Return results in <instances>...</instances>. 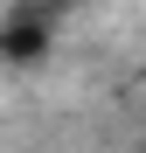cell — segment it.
<instances>
[{
	"label": "cell",
	"mask_w": 146,
	"mask_h": 153,
	"mask_svg": "<svg viewBox=\"0 0 146 153\" xmlns=\"http://www.w3.org/2000/svg\"><path fill=\"white\" fill-rule=\"evenodd\" d=\"M49 49H56V28H49L42 14H14V21H0V63H14V70H35Z\"/></svg>",
	"instance_id": "cell-1"
},
{
	"label": "cell",
	"mask_w": 146,
	"mask_h": 153,
	"mask_svg": "<svg viewBox=\"0 0 146 153\" xmlns=\"http://www.w3.org/2000/svg\"><path fill=\"white\" fill-rule=\"evenodd\" d=\"M139 153H146V139H139Z\"/></svg>",
	"instance_id": "cell-2"
}]
</instances>
